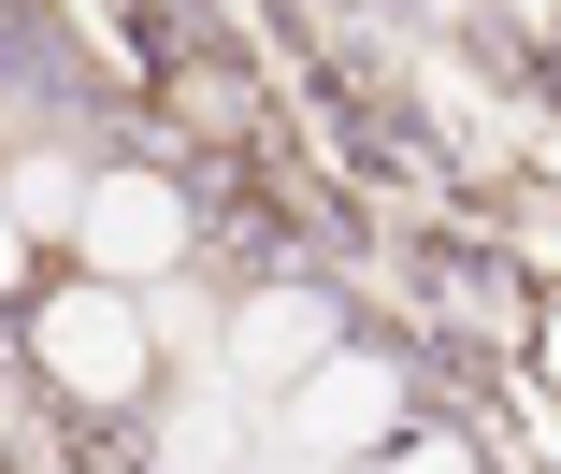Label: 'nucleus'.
Returning a JSON list of instances; mask_svg holds the SVG:
<instances>
[{"instance_id":"nucleus-7","label":"nucleus","mask_w":561,"mask_h":474,"mask_svg":"<svg viewBox=\"0 0 561 474\" xmlns=\"http://www.w3.org/2000/svg\"><path fill=\"white\" fill-rule=\"evenodd\" d=\"M15 259H30V245H15V201H0V288H15Z\"/></svg>"},{"instance_id":"nucleus-4","label":"nucleus","mask_w":561,"mask_h":474,"mask_svg":"<svg viewBox=\"0 0 561 474\" xmlns=\"http://www.w3.org/2000/svg\"><path fill=\"white\" fill-rule=\"evenodd\" d=\"M288 431H302V446H375V431H389V360H317V374L288 389Z\"/></svg>"},{"instance_id":"nucleus-5","label":"nucleus","mask_w":561,"mask_h":474,"mask_svg":"<svg viewBox=\"0 0 561 474\" xmlns=\"http://www.w3.org/2000/svg\"><path fill=\"white\" fill-rule=\"evenodd\" d=\"M0 201H15V230H30V216H87V187H72V173H58V159H30V173H15V187H0Z\"/></svg>"},{"instance_id":"nucleus-6","label":"nucleus","mask_w":561,"mask_h":474,"mask_svg":"<svg viewBox=\"0 0 561 474\" xmlns=\"http://www.w3.org/2000/svg\"><path fill=\"white\" fill-rule=\"evenodd\" d=\"M389 474H476V460H461V446H403Z\"/></svg>"},{"instance_id":"nucleus-1","label":"nucleus","mask_w":561,"mask_h":474,"mask_svg":"<svg viewBox=\"0 0 561 474\" xmlns=\"http://www.w3.org/2000/svg\"><path fill=\"white\" fill-rule=\"evenodd\" d=\"M44 360H58L72 403H130V389H145V316H130L116 288H58V302H44Z\"/></svg>"},{"instance_id":"nucleus-2","label":"nucleus","mask_w":561,"mask_h":474,"mask_svg":"<svg viewBox=\"0 0 561 474\" xmlns=\"http://www.w3.org/2000/svg\"><path fill=\"white\" fill-rule=\"evenodd\" d=\"M72 230H87V259H101V274H173V259H187V216H173L159 173H101Z\"/></svg>"},{"instance_id":"nucleus-3","label":"nucleus","mask_w":561,"mask_h":474,"mask_svg":"<svg viewBox=\"0 0 561 474\" xmlns=\"http://www.w3.org/2000/svg\"><path fill=\"white\" fill-rule=\"evenodd\" d=\"M317 360H331V302H317V288H260V302L231 316V374H245V389H302Z\"/></svg>"}]
</instances>
